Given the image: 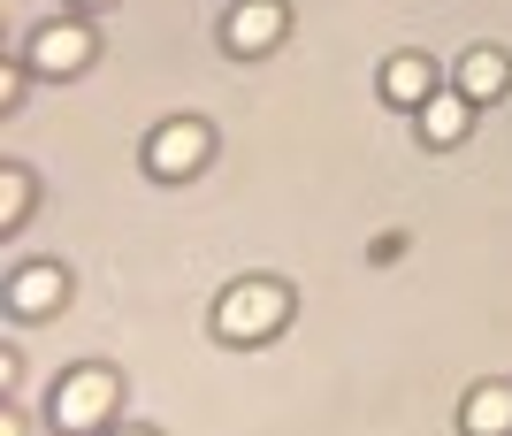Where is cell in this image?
<instances>
[{
	"label": "cell",
	"mask_w": 512,
	"mask_h": 436,
	"mask_svg": "<svg viewBox=\"0 0 512 436\" xmlns=\"http://www.w3.org/2000/svg\"><path fill=\"white\" fill-rule=\"evenodd\" d=\"M291 284H276V276H245V284H230L222 299H214V337L237 352L253 345H276L283 329H291Z\"/></svg>",
	"instance_id": "1"
},
{
	"label": "cell",
	"mask_w": 512,
	"mask_h": 436,
	"mask_svg": "<svg viewBox=\"0 0 512 436\" xmlns=\"http://www.w3.org/2000/svg\"><path fill=\"white\" fill-rule=\"evenodd\" d=\"M115 406H123V375L100 368V360H85V368H69L62 383H54L46 421H54V436H107Z\"/></svg>",
	"instance_id": "2"
},
{
	"label": "cell",
	"mask_w": 512,
	"mask_h": 436,
	"mask_svg": "<svg viewBox=\"0 0 512 436\" xmlns=\"http://www.w3.org/2000/svg\"><path fill=\"white\" fill-rule=\"evenodd\" d=\"M214 161V123L207 115H169V123H153L146 131V176L161 184H184Z\"/></svg>",
	"instance_id": "3"
},
{
	"label": "cell",
	"mask_w": 512,
	"mask_h": 436,
	"mask_svg": "<svg viewBox=\"0 0 512 436\" xmlns=\"http://www.w3.org/2000/svg\"><path fill=\"white\" fill-rule=\"evenodd\" d=\"M23 62L39 69V77H85V69L100 62V31H92L85 16H54L23 39Z\"/></svg>",
	"instance_id": "4"
},
{
	"label": "cell",
	"mask_w": 512,
	"mask_h": 436,
	"mask_svg": "<svg viewBox=\"0 0 512 436\" xmlns=\"http://www.w3.org/2000/svg\"><path fill=\"white\" fill-rule=\"evenodd\" d=\"M283 31H291V0H237L222 16V46L230 54H276Z\"/></svg>",
	"instance_id": "5"
},
{
	"label": "cell",
	"mask_w": 512,
	"mask_h": 436,
	"mask_svg": "<svg viewBox=\"0 0 512 436\" xmlns=\"http://www.w3.org/2000/svg\"><path fill=\"white\" fill-rule=\"evenodd\" d=\"M69 306V268L62 261H23L8 276V314L16 322H46V314H62Z\"/></svg>",
	"instance_id": "6"
},
{
	"label": "cell",
	"mask_w": 512,
	"mask_h": 436,
	"mask_svg": "<svg viewBox=\"0 0 512 436\" xmlns=\"http://www.w3.org/2000/svg\"><path fill=\"white\" fill-rule=\"evenodd\" d=\"M451 85L467 92L474 108H497V100L512 92V54H505V46H467L459 69H451Z\"/></svg>",
	"instance_id": "7"
},
{
	"label": "cell",
	"mask_w": 512,
	"mask_h": 436,
	"mask_svg": "<svg viewBox=\"0 0 512 436\" xmlns=\"http://www.w3.org/2000/svg\"><path fill=\"white\" fill-rule=\"evenodd\" d=\"M436 92H444V69L428 62V54H390L383 62V100L390 108H428V100H436Z\"/></svg>",
	"instance_id": "8"
},
{
	"label": "cell",
	"mask_w": 512,
	"mask_h": 436,
	"mask_svg": "<svg viewBox=\"0 0 512 436\" xmlns=\"http://www.w3.org/2000/svg\"><path fill=\"white\" fill-rule=\"evenodd\" d=\"M459 436H512V383L490 375L459 398Z\"/></svg>",
	"instance_id": "9"
},
{
	"label": "cell",
	"mask_w": 512,
	"mask_h": 436,
	"mask_svg": "<svg viewBox=\"0 0 512 436\" xmlns=\"http://www.w3.org/2000/svg\"><path fill=\"white\" fill-rule=\"evenodd\" d=\"M413 115H421V138H428L436 153H444V146H459V138L474 131V100H467L459 85H444L436 100H428V108H413Z\"/></svg>",
	"instance_id": "10"
},
{
	"label": "cell",
	"mask_w": 512,
	"mask_h": 436,
	"mask_svg": "<svg viewBox=\"0 0 512 436\" xmlns=\"http://www.w3.org/2000/svg\"><path fill=\"white\" fill-rule=\"evenodd\" d=\"M23 222H31V169L8 161V169H0V238H16Z\"/></svg>",
	"instance_id": "11"
},
{
	"label": "cell",
	"mask_w": 512,
	"mask_h": 436,
	"mask_svg": "<svg viewBox=\"0 0 512 436\" xmlns=\"http://www.w3.org/2000/svg\"><path fill=\"white\" fill-rule=\"evenodd\" d=\"M31 77H39L31 62H0V115H16V108H23V92H31Z\"/></svg>",
	"instance_id": "12"
},
{
	"label": "cell",
	"mask_w": 512,
	"mask_h": 436,
	"mask_svg": "<svg viewBox=\"0 0 512 436\" xmlns=\"http://www.w3.org/2000/svg\"><path fill=\"white\" fill-rule=\"evenodd\" d=\"M398 253H406V238H398V230H383V238L367 245V261H375V268H390V261H398Z\"/></svg>",
	"instance_id": "13"
},
{
	"label": "cell",
	"mask_w": 512,
	"mask_h": 436,
	"mask_svg": "<svg viewBox=\"0 0 512 436\" xmlns=\"http://www.w3.org/2000/svg\"><path fill=\"white\" fill-rule=\"evenodd\" d=\"M23 429H31V421H23V406L8 398V406H0V436H23Z\"/></svg>",
	"instance_id": "14"
},
{
	"label": "cell",
	"mask_w": 512,
	"mask_h": 436,
	"mask_svg": "<svg viewBox=\"0 0 512 436\" xmlns=\"http://www.w3.org/2000/svg\"><path fill=\"white\" fill-rule=\"evenodd\" d=\"M107 436H161V429H146V421H130V429H107Z\"/></svg>",
	"instance_id": "15"
},
{
	"label": "cell",
	"mask_w": 512,
	"mask_h": 436,
	"mask_svg": "<svg viewBox=\"0 0 512 436\" xmlns=\"http://www.w3.org/2000/svg\"><path fill=\"white\" fill-rule=\"evenodd\" d=\"M69 8H77V16H85V8H107V0H69Z\"/></svg>",
	"instance_id": "16"
}]
</instances>
